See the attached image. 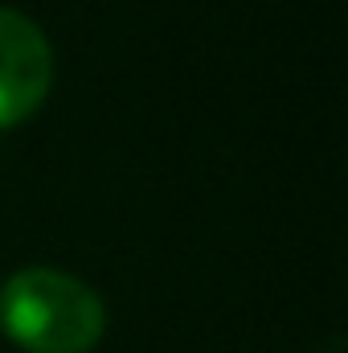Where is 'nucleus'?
<instances>
[{
	"label": "nucleus",
	"mask_w": 348,
	"mask_h": 353,
	"mask_svg": "<svg viewBox=\"0 0 348 353\" xmlns=\"http://www.w3.org/2000/svg\"><path fill=\"white\" fill-rule=\"evenodd\" d=\"M0 325L29 353H87L102 337L107 312L83 279L54 267H25L0 292Z\"/></svg>",
	"instance_id": "nucleus-1"
},
{
	"label": "nucleus",
	"mask_w": 348,
	"mask_h": 353,
	"mask_svg": "<svg viewBox=\"0 0 348 353\" xmlns=\"http://www.w3.org/2000/svg\"><path fill=\"white\" fill-rule=\"evenodd\" d=\"M54 83L45 33L17 8H0V128L29 119Z\"/></svg>",
	"instance_id": "nucleus-2"
}]
</instances>
